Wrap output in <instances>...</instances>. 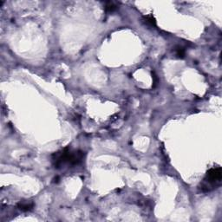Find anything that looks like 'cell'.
Here are the masks:
<instances>
[{
    "label": "cell",
    "instance_id": "4",
    "mask_svg": "<svg viewBox=\"0 0 222 222\" xmlns=\"http://www.w3.org/2000/svg\"><path fill=\"white\" fill-rule=\"evenodd\" d=\"M118 8V5L117 4H115V2H107L105 4V11L107 12H115V10H117Z\"/></svg>",
    "mask_w": 222,
    "mask_h": 222
},
{
    "label": "cell",
    "instance_id": "3",
    "mask_svg": "<svg viewBox=\"0 0 222 222\" xmlns=\"http://www.w3.org/2000/svg\"><path fill=\"white\" fill-rule=\"evenodd\" d=\"M17 207L19 208L20 210L24 211V212H27V211H31L34 207V203L22 201V202H19L17 204Z\"/></svg>",
    "mask_w": 222,
    "mask_h": 222
},
{
    "label": "cell",
    "instance_id": "6",
    "mask_svg": "<svg viewBox=\"0 0 222 222\" xmlns=\"http://www.w3.org/2000/svg\"><path fill=\"white\" fill-rule=\"evenodd\" d=\"M175 52H176V56L181 58L184 57L185 56V50L182 47H178L177 49H175Z\"/></svg>",
    "mask_w": 222,
    "mask_h": 222
},
{
    "label": "cell",
    "instance_id": "5",
    "mask_svg": "<svg viewBox=\"0 0 222 222\" xmlns=\"http://www.w3.org/2000/svg\"><path fill=\"white\" fill-rule=\"evenodd\" d=\"M144 22L147 24V25H150V26H155L156 24V20L154 17V16L150 14V15H147V16H144Z\"/></svg>",
    "mask_w": 222,
    "mask_h": 222
},
{
    "label": "cell",
    "instance_id": "1",
    "mask_svg": "<svg viewBox=\"0 0 222 222\" xmlns=\"http://www.w3.org/2000/svg\"><path fill=\"white\" fill-rule=\"evenodd\" d=\"M83 158V152L75 151L72 152L69 147H65L63 150L56 152L52 155V162L56 168H59L67 164L70 166H75L82 162Z\"/></svg>",
    "mask_w": 222,
    "mask_h": 222
},
{
    "label": "cell",
    "instance_id": "2",
    "mask_svg": "<svg viewBox=\"0 0 222 222\" xmlns=\"http://www.w3.org/2000/svg\"><path fill=\"white\" fill-rule=\"evenodd\" d=\"M222 179V171L221 168L220 166H217V167H213L211 168L209 170L207 171L206 173V177L204 179V182H205V185L202 187V189L204 191L206 190L205 188H206V186L209 185V191H210V187H213L214 188L215 186H219L220 184V181H221Z\"/></svg>",
    "mask_w": 222,
    "mask_h": 222
}]
</instances>
